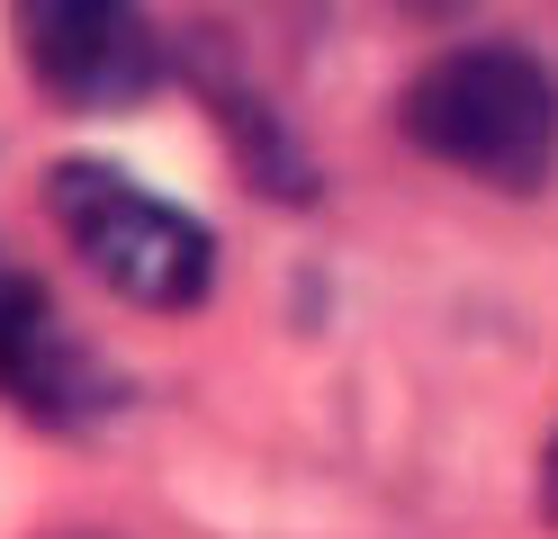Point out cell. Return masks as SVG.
<instances>
[{
  "instance_id": "cell-5",
  "label": "cell",
  "mask_w": 558,
  "mask_h": 539,
  "mask_svg": "<svg viewBox=\"0 0 558 539\" xmlns=\"http://www.w3.org/2000/svg\"><path fill=\"white\" fill-rule=\"evenodd\" d=\"M397 10H414V19H460L469 0H397Z\"/></svg>"
},
{
  "instance_id": "cell-4",
  "label": "cell",
  "mask_w": 558,
  "mask_h": 539,
  "mask_svg": "<svg viewBox=\"0 0 558 539\" xmlns=\"http://www.w3.org/2000/svg\"><path fill=\"white\" fill-rule=\"evenodd\" d=\"M0 395L46 422H82L90 414V351L63 333V315L46 306L37 279L0 270Z\"/></svg>"
},
{
  "instance_id": "cell-1",
  "label": "cell",
  "mask_w": 558,
  "mask_h": 539,
  "mask_svg": "<svg viewBox=\"0 0 558 539\" xmlns=\"http://www.w3.org/2000/svg\"><path fill=\"white\" fill-rule=\"evenodd\" d=\"M397 126L424 162H450L513 198L549 189V171H558V82L532 46H505V36L433 54L405 82Z\"/></svg>"
},
{
  "instance_id": "cell-3",
  "label": "cell",
  "mask_w": 558,
  "mask_h": 539,
  "mask_svg": "<svg viewBox=\"0 0 558 539\" xmlns=\"http://www.w3.org/2000/svg\"><path fill=\"white\" fill-rule=\"evenodd\" d=\"M19 54L54 108H135L162 82L145 0H19Z\"/></svg>"
},
{
  "instance_id": "cell-6",
  "label": "cell",
  "mask_w": 558,
  "mask_h": 539,
  "mask_svg": "<svg viewBox=\"0 0 558 539\" xmlns=\"http://www.w3.org/2000/svg\"><path fill=\"white\" fill-rule=\"evenodd\" d=\"M541 503H549V522H558V441H549V467H541Z\"/></svg>"
},
{
  "instance_id": "cell-2",
  "label": "cell",
  "mask_w": 558,
  "mask_h": 539,
  "mask_svg": "<svg viewBox=\"0 0 558 539\" xmlns=\"http://www.w3.org/2000/svg\"><path fill=\"white\" fill-rule=\"evenodd\" d=\"M46 216L73 243V261L109 297L145 306V315H190L217 287V234L190 207L154 198L145 180H126L118 162H54L46 171Z\"/></svg>"
}]
</instances>
